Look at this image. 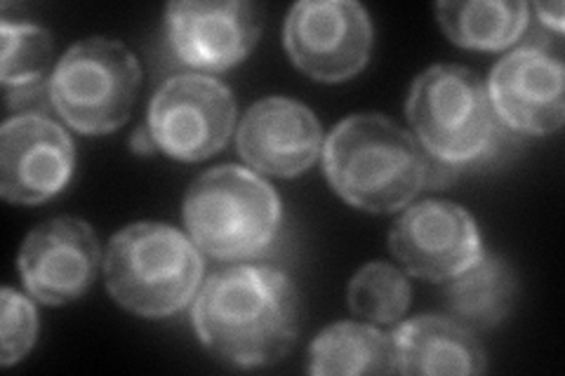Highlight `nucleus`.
<instances>
[{
  "label": "nucleus",
  "instance_id": "obj_1",
  "mask_svg": "<svg viewBox=\"0 0 565 376\" xmlns=\"http://www.w3.org/2000/svg\"><path fill=\"white\" fill-rule=\"evenodd\" d=\"M191 320L217 361L245 369L267 367L297 342L299 294L278 268L228 266L203 282Z\"/></svg>",
  "mask_w": 565,
  "mask_h": 376
},
{
  "label": "nucleus",
  "instance_id": "obj_2",
  "mask_svg": "<svg viewBox=\"0 0 565 376\" xmlns=\"http://www.w3.org/2000/svg\"><path fill=\"white\" fill-rule=\"evenodd\" d=\"M323 168L342 198L367 212H396L427 182V160L415 139L380 114L334 125L323 144Z\"/></svg>",
  "mask_w": 565,
  "mask_h": 376
},
{
  "label": "nucleus",
  "instance_id": "obj_3",
  "mask_svg": "<svg viewBox=\"0 0 565 376\" xmlns=\"http://www.w3.org/2000/svg\"><path fill=\"white\" fill-rule=\"evenodd\" d=\"M106 288L137 315L166 318L180 313L199 294L203 257L180 228L139 222L118 230L104 259Z\"/></svg>",
  "mask_w": 565,
  "mask_h": 376
},
{
  "label": "nucleus",
  "instance_id": "obj_4",
  "mask_svg": "<svg viewBox=\"0 0 565 376\" xmlns=\"http://www.w3.org/2000/svg\"><path fill=\"white\" fill-rule=\"evenodd\" d=\"M282 207L267 179L241 165L203 172L184 195V226L201 253L241 261L267 253Z\"/></svg>",
  "mask_w": 565,
  "mask_h": 376
},
{
  "label": "nucleus",
  "instance_id": "obj_5",
  "mask_svg": "<svg viewBox=\"0 0 565 376\" xmlns=\"http://www.w3.org/2000/svg\"><path fill=\"white\" fill-rule=\"evenodd\" d=\"M405 114L424 151L450 165L483 155L500 120L481 76L457 64H436L419 74Z\"/></svg>",
  "mask_w": 565,
  "mask_h": 376
},
{
  "label": "nucleus",
  "instance_id": "obj_6",
  "mask_svg": "<svg viewBox=\"0 0 565 376\" xmlns=\"http://www.w3.org/2000/svg\"><path fill=\"white\" fill-rule=\"evenodd\" d=\"M141 85L132 52L111 39H85L71 45L47 80L57 114L83 135H106L130 118Z\"/></svg>",
  "mask_w": 565,
  "mask_h": 376
},
{
  "label": "nucleus",
  "instance_id": "obj_7",
  "mask_svg": "<svg viewBox=\"0 0 565 376\" xmlns=\"http://www.w3.org/2000/svg\"><path fill=\"white\" fill-rule=\"evenodd\" d=\"M236 122V99L222 80L180 74L156 89L149 106V135L170 158L196 163L226 147Z\"/></svg>",
  "mask_w": 565,
  "mask_h": 376
},
{
  "label": "nucleus",
  "instance_id": "obj_8",
  "mask_svg": "<svg viewBox=\"0 0 565 376\" xmlns=\"http://www.w3.org/2000/svg\"><path fill=\"white\" fill-rule=\"evenodd\" d=\"M282 39L290 60L307 76L340 83L367 64L373 24L353 0H302L290 8Z\"/></svg>",
  "mask_w": 565,
  "mask_h": 376
},
{
  "label": "nucleus",
  "instance_id": "obj_9",
  "mask_svg": "<svg viewBox=\"0 0 565 376\" xmlns=\"http://www.w3.org/2000/svg\"><path fill=\"white\" fill-rule=\"evenodd\" d=\"M392 255L411 276L450 280L483 257L479 226L450 201H422L405 210L388 233Z\"/></svg>",
  "mask_w": 565,
  "mask_h": 376
},
{
  "label": "nucleus",
  "instance_id": "obj_10",
  "mask_svg": "<svg viewBox=\"0 0 565 376\" xmlns=\"http://www.w3.org/2000/svg\"><path fill=\"white\" fill-rule=\"evenodd\" d=\"M76 151L62 125L41 114L12 116L0 130V193L8 203L39 205L71 182Z\"/></svg>",
  "mask_w": 565,
  "mask_h": 376
},
{
  "label": "nucleus",
  "instance_id": "obj_11",
  "mask_svg": "<svg viewBox=\"0 0 565 376\" xmlns=\"http://www.w3.org/2000/svg\"><path fill=\"white\" fill-rule=\"evenodd\" d=\"M99 243L93 226L76 217H57L35 226L20 253V273L33 299L50 307L74 301L95 282Z\"/></svg>",
  "mask_w": 565,
  "mask_h": 376
},
{
  "label": "nucleus",
  "instance_id": "obj_12",
  "mask_svg": "<svg viewBox=\"0 0 565 376\" xmlns=\"http://www.w3.org/2000/svg\"><path fill=\"white\" fill-rule=\"evenodd\" d=\"M563 62L550 50L525 45L494 64L488 95L509 128L527 135H552L565 120Z\"/></svg>",
  "mask_w": 565,
  "mask_h": 376
},
{
  "label": "nucleus",
  "instance_id": "obj_13",
  "mask_svg": "<svg viewBox=\"0 0 565 376\" xmlns=\"http://www.w3.org/2000/svg\"><path fill=\"white\" fill-rule=\"evenodd\" d=\"M170 47L180 62L224 71L243 62L259 39V8L241 0H186L166 10Z\"/></svg>",
  "mask_w": 565,
  "mask_h": 376
},
{
  "label": "nucleus",
  "instance_id": "obj_14",
  "mask_svg": "<svg viewBox=\"0 0 565 376\" xmlns=\"http://www.w3.org/2000/svg\"><path fill=\"white\" fill-rule=\"evenodd\" d=\"M238 151L245 163L262 174H302L323 151L321 122L302 101L262 99L241 120Z\"/></svg>",
  "mask_w": 565,
  "mask_h": 376
},
{
  "label": "nucleus",
  "instance_id": "obj_15",
  "mask_svg": "<svg viewBox=\"0 0 565 376\" xmlns=\"http://www.w3.org/2000/svg\"><path fill=\"white\" fill-rule=\"evenodd\" d=\"M398 374H481L486 353L455 318L417 315L392 334Z\"/></svg>",
  "mask_w": 565,
  "mask_h": 376
},
{
  "label": "nucleus",
  "instance_id": "obj_16",
  "mask_svg": "<svg viewBox=\"0 0 565 376\" xmlns=\"http://www.w3.org/2000/svg\"><path fill=\"white\" fill-rule=\"evenodd\" d=\"M516 299V276L504 259L486 255L467 271L450 278L446 307L469 330L498 327Z\"/></svg>",
  "mask_w": 565,
  "mask_h": 376
},
{
  "label": "nucleus",
  "instance_id": "obj_17",
  "mask_svg": "<svg viewBox=\"0 0 565 376\" xmlns=\"http://www.w3.org/2000/svg\"><path fill=\"white\" fill-rule=\"evenodd\" d=\"M311 374H396L392 334L363 322H338L313 339L309 348Z\"/></svg>",
  "mask_w": 565,
  "mask_h": 376
},
{
  "label": "nucleus",
  "instance_id": "obj_18",
  "mask_svg": "<svg viewBox=\"0 0 565 376\" xmlns=\"http://www.w3.org/2000/svg\"><path fill=\"white\" fill-rule=\"evenodd\" d=\"M436 14L452 43L471 50H504L521 39L530 8L521 0H465L438 3Z\"/></svg>",
  "mask_w": 565,
  "mask_h": 376
},
{
  "label": "nucleus",
  "instance_id": "obj_19",
  "mask_svg": "<svg viewBox=\"0 0 565 376\" xmlns=\"http://www.w3.org/2000/svg\"><path fill=\"white\" fill-rule=\"evenodd\" d=\"M349 309L373 325H392L411 307V282L396 266L370 261L349 282Z\"/></svg>",
  "mask_w": 565,
  "mask_h": 376
},
{
  "label": "nucleus",
  "instance_id": "obj_20",
  "mask_svg": "<svg viewBox=\"0 0 565 376\" xmlns=\"http://www.w3.org/2000/svg\"><path fill=\"white\" fill-rule=\"evenodd\" d=\"M0 43H3V78L8 89L41 85L52 60V39L47 29L31 22H0Z\"/></svg>",
  "mask_w": 565,
  "mask_h": 376
},
{
  "label": "nucleus",
  "instance_id": "obj_21",
  "mask_svg": "<svg viewBox=\"0 0 565 376\" xmlns=\"http://www.w3.org/2000/svg\"><path fill=\"white\" fill-rule=\"evenodd\" d=\"M35 336H39L35 307L24 294L3 288V294H0V365L10 367L20 363L33 348Z\"/></svg>",
  "mask_w": 565,
  "mask_h": 376
},
{
  "label": "nucleus",
  "instance_id": "obj_22",
  "mask_svg": "<svg viewBox=\"0 0 565 376\" xmlns=\"http://www.w3.org/2000/svg\"><path fill=\"white\" fill-rule=\"evenodd\" d=\"M533 10L542 20V24L552 26L554 31H563V3H535Z\"/></svg>",
  "mask_w": 565,
  "mask_h": 376
}]
</instances>
